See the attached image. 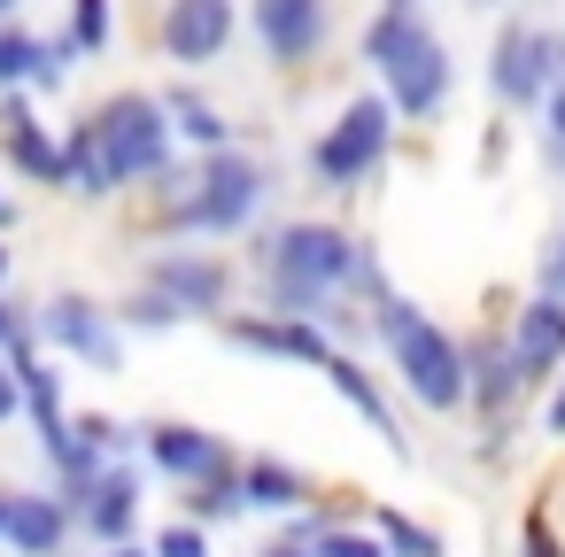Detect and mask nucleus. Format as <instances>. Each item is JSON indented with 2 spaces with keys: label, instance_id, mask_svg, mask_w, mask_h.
Returning a JSON list of instances; mask_svg holds the SVG:
<instances>
[{
  "label": "nucleus",
  "instance_id": "nucleus-12",
  "mask_svg": "<svg viewBox=\"0 0 565 557\" xmlns=\"http://www.w3.org/2000/svg\"><path fill=\"white\" fill-rule=\"evenodd\" d=\"M0 163H9L24 186H63V132L40 125L32 86H9V94H0Z\"/></svg>",
  "mask_w": 565,
  "mask_h": 557
},
{
  "label": "nucleus",
  "instance_id": "nucleus-35",
  "mask_svg": "<svg viewBox=\"0 0 565 557\" xmlns=\"http://www.w3.org/2000/svg\"><path fill=\"white\" fill-rule=\"evenodd\" d=\"M542 433H565V372L550 379V403H542Z\"/></svg>",
  "mask_w": 565,
  "mask_h": 557
},
{
  "label": "nucleus",
  "instance_id": "nucleus-43",
  "mask_svg": "<svg viewBox=\"0 0 565 557\" xmlns=\"http://www.w3.org/2000/svg\"><path fill=\"white\" fill-rule=\"evenodd\" d=\"M387 9H426V0H387Z\"/></svg>",
  "mask_w": 565,
  "mask_h": 557
},
{
  "label": "nucleus",
  "instance_id": "nucleus-30",
  "mask_svg": "<svg viewBox=\"0 0 565 557\" xmlns=\"http://www.w3.org/2000/svg\"><path fill=\"white\" fill-rule=\"evenodd\" d=\"M148 549H156V557H210V534H202V518H171Z\"/></svg>",
  "mask_w": 565,
  "mask_h": 557
},
{
  "label": "nucleus",
  "instance_id": "nucleus-38",
  "mask_svg": "<svg viewBox=\"0 0 565 557\" xmlns=\"http://www.w3.org/2000/svg\"><path fill=\"white\" fill-rule=\"evenodd\" d=\"M102 557H156V549H148V542H109Z\"/></svg>",
  "mask_w": 565,
  "mask_h": 557
},
{
  "label": "nucleus",
  "instance_id": "nucleus-25",
  "mask_svg": "<svg viewBox=\"0 0 565 557\" xmlns=\"http://www.w3.org/2000/svg\"><path fill=\"white\" fill-rule=\"evenodd\" d=\"M248 511V488H241V472H225V480H202L194 495H186V518H241Z\"/></svg>",
  "mask_w": 565,
  "mask_h": 557
},
{
  "label": "nucleus",
  "instance_id": "nucleus-39",
  "mask_svg": "<svg viewBox=\"0 0 565 557\" xmlns=\"http://www.w3.org/2000/svg\"><path fill=\"white\" fill-rule=\"evenodd\" d=\"M472 9H480V17H511V9H519V0H472Z\"/></svg>",
  "mask_w": 565,
  "mask_h": 557
},
{
  "label": "nucleus",
  "instance_id": "nucleus-42",
  "mask_svg": "<svg viewBox=\"0 0 565 557\" xmlns=\"http://www.w3.org/2000/svg\"><path fill=\"white\" fill-rule=\"evenodd\" d=\"M17 9H24V0H0V24H17Z\"/></svg>",
  "mask_w": 565,
  "mask_h": 557
},
{
  "label": "nucleus",
  "instance_id": "nucleus-37",
  "mask_svg": "<svg viewBox=\"0 0 565 557\" xmlns=\"http://www.w3.org/2000/svg\"><path fill=\"white\" fill-rule=\"evenodd\" d=\"M9 518H17V488H0V542H9Z\"/></svg>",
  "mask_w": 565,
  "mask_h": 557
},
{
  "label": "nucleus",
  "instance_id": "nucleus-16",
  "mask_svg": "<svg viewBox=\"0 0 565 557\" xmlns=\"http://www.w3.org/2000/svg\"><path fill=\"white\" fill-rule=\"evenodd\" d=\"M78 63H86V47H78L71 32L40 40V32H24V24H0V94H9V86L55 94V86H63Z\"/></svg>",
  "mask_w": 565,
  "mask_h": 557
},
{
  "label": "nucleus",
  "instance_id": "nucleus-3",
  "mask_svg": "<svg viewBox=\"0 0 565 557\" xmlns=\"http://www.w3.org/2000/svg\"><path fill=\"white\" fill-rule=\"evenodd\" d=\"M356 55L372 63V78H380V94L395 101L403 125H434L449 109V94H457L449 40L426 24V9H387L380 0L364 17V32H356Z\"/></svg>",
  "mask_w": 565,
  "mask_h": 557
},
{
  "label": "nucleus",
  "instance_id": "nucleus-9",
  "mask_svg": "<svg viewBox=\"0 0 565 557\" xmlns=\"http://www.w3.org/2000/svg\"><path fill=\"white\" fill-rule=\"evenodd\" d=\"M241 40V0H163L156 17V47L171 71H210L225 63Z\"/></svg>",
  "mask_w": 565,
  "mask_h": 557
},
{
  "label": "nucleus",
  "instance_id": "nucleus-10",
  "mask_svg": "<svg viewBox=\"0 0 565 557\" xmlns=\"http://www.w3.org/2000/svg\"><path fill=\"white\" fill-rule=\"evenodd\" d=\"M248 32L271 71H310L333 40V0H248Z\"/></svg>",
  "mask_w": 565,
  "mask_h": 557
},
{
  "label": "nucleus",
  "instance_id": "nucleus-24",
  "mask_svg": "<svg viewBox=\"0 0 565 557\" xmlns=\"http://www.w3.org/2000/svg\"><path fill=\"white\" fill-rule=\"evenodd\" d=\"M71 40L86 55H109L117 47V0H71Z\"/></svg>",
  "mask_w": 565,
  "mask_h": 557
},
{
  "label": "nucleus",
  "instance_id": "nucleus-21",
  "mask_svg": "<svg viewBox=\"0 0 565 557\" xmlns=\"http://www.w3.org/2000/svg\"><path fill=\"white\" fill-rule=\"evenodd\" d=\"M163 109H171V132H179V148H194V156H210V148H233V117H225L210 94H194V86H171V94H163Z\"/></svg>",
  "mask_w": 565,
  "mask_h": 557
},
{
  "label": "nucleus",
  "instance_id": "nucleus-33",
  "mask_svg": "<svg viewBox=\"0 0 565 557\" xmlns=\"http://www.w3.org/2000/svg\"><path fill=\"white\" fill-rule=\"evenodd\" d=\"M9 418H24V372H17V356H0V426Z\"/></svg>",
  "mask_w": 565,
  "mask_h": 557
},
{
  "label": "nucleus",
  "instance_id": "nucleus-23",
  "mask_svg": "<svg viewBox=\"0 0 565 557\" xmlns=\"http://www.w3.org/2000/svg\"><path fill=\"white\" fill-rule=\"evenodd\" d=\"M241 488H248V511H302L310 503V480L295 464H279V457H248Z\"/></svg>",
  "mask_w": 565,
  "mask_h": 557
},
{
  "label": "nucleus",
  "instance_id": "nucleus-36",
  "mask_svg": "<svg viewBox=\"0 0 565 557\" xmlns=\"http://www.w3.org/2000/svg\"><path fill=\"white\" fill-rule=\"evenodd\" d=\"M17 217H24V210H17V194L0 186V233H17Z\"/></svg>",
  "mask_w": 565,
  "mask_h": 557
},
{
  "label": "nucleus",
  "instance_id": "nucleus-18",
  "mask_svg": "<svg viewBox=\"0 0 565 557\" xmlns=\"http://www.w3.org/2000/svg\"><path fill=\"white\" fill-rule=\"evenodd\" d=\"M526 379H519V364H511V341H465V403L480 410V426H503V410H511V395H519Z\"/></svg>",
  "mask_w": 565,
  "mask_h": 557
},
{
  "label": "nucleus",
  "instance_id": "nucleus-40",
  "mask_svg": "<svg viewBox=\"0 0 565 557\" xmlns=\"http://www.w3.org/2000/svg\"><path fill=\"white\" fill-rule=\"evenodd\" d=\"M0 294H9V233H0Z\"/></svg>",
  "mask_w": 565,
  "mask_h": 557
},
{
  "label": "nucleus",
  "instance_id": "nucleus-14",
  "mask_svg": "<svg viewBox=\"0 0 565 557\" xmlns=\"http://www.w3.org/2000/svg\"><path fill=\"white\" fill-rule=\"evenodd\" d=\"M140 449H148V464H156L163 480H179V488H202V480H225V472H241V464H233V449H225V433H210V426H186V418L140 426Z\"/></svg>",
  "mask_w": 565,
  "mask_h": 557
},
{
  "label": "nucleus",
  "instance_id": "nucleus-2",
  "mask_svg": "<svg viewBox=\"0 0 565 557\" xmlns=\"http://www.w3.org/2000/svg\"><path fill=\"white\" fill-rule=\"evenodd\" d=\"M264 202H271V171L241 140L233 148H210L194 163H171L156 179V217L179 240H241V233H256Z\"/></svg>",
  "mask_w": 565,
  "mask_h": 557
},
{
  "label": "nucleus",
  "instance_id": "nucleus-7",
  "mask_svg": "<svg viewBox=\"0 0 565 557\" xmlns=\"http://www.w3.org/2000/svg\"><path fill=\"white\" fill-rule=\"evenodd\" d=\"M557 78H565V32H557V24L503 17V32L488 40V101L534 117V109L550 101Z\"/></svg>",
  "mask_w": 565,
  "mask_h": 557
},
{
  "label": "nucleus",
  "instance_id": "nucleus-28",
  "mask_svg": "<svg viewBox=\"0 0 565 557\" xmlns=\"http://www.w3.org/2000/svg\"><path fill=\"white\" fill-rule=\"evenodd\" d=\"M117 325H132V333H171V325H179V302L156 294V287H140V294L117 310Z\"/></svg>",
  "mask_w": 565,
  "mask_h": 557
},
{
  "label": "nucleus",
  "instance_id": "nucleus-31",
  "mask_svg": "<svg viewBox=\"0 0 565 557\" xmlns=\"http://www.w3.org/2000/svg\"><path fill=\"white\" fill-rule=\"evenodd\" d=\"M24 341H40V325L9 302V294H0V356H9V349H24Z\"/></svg>",
  "mask_w": 565,
  "mask_h": 557
},
{
  "label": "nucleus",
  "instance_id": "nucleus-20",
  "mask_svg": "<svg viewBox=\"0 0 565 557\" xmlns=\"http://www.w3.org/2000/svg\"><path fill=\"white\" fill-rule=\"evenodd\" d=\"M78 526V511L63 495H17V518H9V549L17 557H63V534Z\"/></svg>",
  "mask_w": 565,
  "mask_h": 557
},
{
  "label": "nucleus",
  "instance_id": "nucleus-5",
  "mask_svg": "<svg viewBox=\"0 0 565 557\" xmlns=\"http://www.w3.org/2000/svg\"><path fill=\"white\" fill-rule=\"evenodd\" d=\"M395 132H403V117H395L387 94H349L341 117L302 148V163H310V179H318L326 194H364V186L387 171Z\"/></svg>",
  "mask_w": 565,
  "mask_h": 557
},
{
  "label": "nucleus",
  "instance_id": "nucleus-34",
  "mask_svg": "<svg viewBox=\"0 0 565 557\" xmlns=\"http://www.w3.org/2000/svg\"><path fill=\"white\" fill-rule=\"evenodd\" d=\"M534 279H542L550 294H565V225H557V240L542 248V264H534Z\"/></svg>",
  "mask_w": 565,
  "mask_h": 557
},
{
  "label": "nucleus",
  "instance_id": "nucleus-1",
  "mask_svg": "<svg viewBox=\"0 0 565 557\" xmlns=\"http://www.w3.org/2000/svg\"><path fill=\"white\" fill-rule=\"evenodd\" d=\"M364 264H372V240H356V233L333 225V217H287V225L248 233V271H256V287H264V310H279V318H318L333 341H349V333L372 325L364 310H333L341 294H356Z\"/></svg>",
  "mask_w": 565,
  "mask_h": 557
},
{
  "label": "nucleus",
  "instance_id": "nucleus-11",
  "mask_svg": "<svg viewBox=\"0 0 565 557\" xmlns=\"http://www.w3.org/2000/svg\"><path fill=\"white\" fill-rule=\"evenodd\" d=\"M140 279L156 294H171L179 318H225V302H233V264L210 248H156Z\"/></svg>",
  "mask_w": 565,
  "mask_h": 557
},
{
  "label": "nucleus",
  "instance_id": "nucleus-22",
  "mask_svg": "<svg viewBox=\"0 0 565 557\" xmlns=\"http://www.w3.org/2000/svg\"><path fill=\"white\" fill-rule=\"evenodd\" d=\"M63 194H78V202H109V194H117L109 156H102V140H94V117H78V125L63 132Z\"/></svg>",
  "mask_w": 565,
  "mask_h": 557
},
{
  "label": "nucleus",
  "instance_id": "nucleus-41",
  "mask_svg": "<svg viewBox=\"0 0 565 557\" xmlns=\"http://www.w3.org/2000/svg\"><path fill=\"white\" fill-rule=\"evenodd\" d=\"M264 557H310V549H295V542H279V549H264Z\"/></svg>",
  "mask_w": 565,
  "mask_h": 557
},
{
  "label": "nucleus",
  "instance_id": "nucleus-13",
  "mask_svg": "<svg viewBox=\"0 0 565 557\" xmlns=\"http://www.w3.org/2000/svg\"><path fill=\"white\" fill-rule=\"evenodd\" d=\"M217 333L233 341V349H248V356H279V364H310V372H326V356L341 349L318 318H279V310H248V318H217Z\"/></svg>",
  "mask_w": 565,
  "mask_h": 557
},
{
  "label": "nucleus",
  "instance_id": "nucleus-15",
  "mask_svg": "<svg viewBox=\"0 0 565 557\" xmlns=\"http://www.w3.org/2000/svg\"><path fill=\"white\" fill-rule=\"evenodd\" d=\"M511 364H519V379L526 387H550L557 372H565V294H550V287H534L519 310H511Z\"/></svg>",
  "mask_w": 565,
  "mask_h": 557
},
{
  "label": "nucleus",
  "instance_id": "nucleus-26",
  "mask_svg": "<svg viewBox=\"0 0 565 557\" xmlns=\"http://www.w3.org/2000/svg\"><path fill=\"white\" fill-rule=\"evenodd\" d=\"M310 557H387V534H380V526L364 534V526H341V518H333V526L310 542Z\"/></svg>",
  "mask_w": 565,
  "mask_h": 557
},
{
  "label": "nucleus",
  "instance_id": "nucleus-29",
  "mask_svg": "<svg viewBox=\"0 0 565 557\" xmlns=\"http://www.w3.org/2000/svg\"><path fill=\"white\" fill-rule=\"evenodd\" d=\"M380 534H387V557H441V534L411 526L403 511H380Z\"/></svg>",
  "mask_w": 565,
  "mask_h": 557
},
{
  "label": "nucleus",
  "instance_id": "nucleus-19",
  "mask_svg": "<svg viewBox=\"0 0 565 557\" xmlns=\"http://www.w3.org/2000/svg\"><path fill=\"white\" fill-rule=\"evenodd\" d=\"M326 379H333V395H341V403H349V410H356V418H364V426H372L387 449H403V426H395V410H387L380 379H372V372H364L349 349H333V356H326Z\"/></svg>",
  "mask_w": 565,
  "mask_h": 557
},
{
  "label": "nucleus",
  "instance_id": "nucleus-4",
  "mask_svg": "<svg viewBox=\"0 0 565 557\" xmlns=\"http://www.w3.org/2000/svg\"><path fill=\"white\" fill-rule=\"evenodd\" d=\"M364 318H372V333H380V349H387V364L418 410H465V341L449 325H434L395 287H380L364 302Z\"/></svg>",
  "mask_w": 565,
  "mask_h": 557
},
{
  "label": "nucleus",
  "instance_id": "nucleus-27",
  "mask_svg": "<svg viewBox=\"0 0 565 557\" xmlns=\"http://www.w3.org/2000/svg\"><path fill=\"white\" fill-rule=\"evenodd\" d=\"M542 125H534V140H542V163H550V179H565V78L550 86V101L534 109Z\"/></svg>",
  "mask_w": 565,
  "mask_h": 557
},
{
  "label": "nucleus",
  "instance_id": "nucleus-6",
  "mask_svg": "<svg viewBox=\"0 0 565 557\" xmlns=\"http://www.w3.org/2000/svg\"><path fill=\"white\" fill-rule=\"evenodd\" d=\"M86 117H94V140H102V156H109V179H117V194H132V186H156V179L171 171V156H179V132H171V109H163V94L117 86V94H109V101H94Z\"/></svg>",
  "mask_w": 565,
  "mask_h": 557
},
{
  "label": "nucleus",
  "instance_id": "nucleus-32",
  "mask_svg": "<svg viewBox=\"0 0 565 557\" xmlns=\"http://www.w3.org/2000/svg\"><path fill=\"white\" fill-rule=\"evenodd\" d=\"M519 557H565V542H557L550 511H534V518H526V542H519Z\"/></svg>",
  "mask_w": 565,
  "mask_h": 557
},
{
  "label": "nucleus",
  "instance_id": "nucleus-8",
  "mask_svg": "<svg viewBox=\"0 0 565 557\" xmlns=\"http://www.w3.org/2000/svg\"><path fill=\"white\" fill-rule=\"evenodd\" d=\"M32 325H40L47 349H63V356H78V364H94V372H125V325H117V310H102L94 294L63 287V294L40 302Z\"/></svg>",
  "mask_w": 565,
  "mask_h": 557
},
{
  "label": "nucleus",
  "instance_id": "nucleus-17",
  "mask_svg": "<svg viewBox=\"0 0 565 557\" xmlns=\"http://www.w3.org/2000/svg\"><path fill=\"white\" fill-rule=\"evenodd\" d=\"M71 511H78V526L109 549V542H132V526H140V472L117 457V464H102L78 495H63Z\"/></svg>",
  "mask_w": 565,
  "mask_h": 557
}]
</instances>
